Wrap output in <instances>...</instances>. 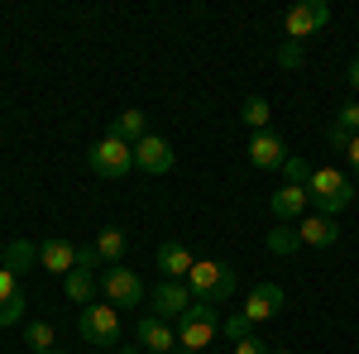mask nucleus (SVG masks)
Segmentation results:
<instances>
[{"instance_id": "obj_1", "label": "nucleus", "mask_w": 359, "mask_h": 354, "mask_svg": "<svg viewBox=\"0 0 359 354\" xmlns=\"http://www.w3.org/2000/svg\"><path fill=\"white\" fill-rule=\"evenodd\" d=\"M355 191L359 182L350 172H340V168H311V177H306V196H311L316 216H340L355 201Z\"/></svg>"}, {"instance_id": "obj_2", "label": "nucleus", "mask_w": 359, "mask_h": 354, "mask_svg": "<svg viewBox=\"0 0 359 354\" xmlns=\"http://www.w3.org/2000/svg\"><path fill=\"white\" fill-rule=\"evenodd\" d=\"M187 287H192V297H196V301H211V306H221V301L235 297L240 278H235V268H230V264H221V259H196L192 273H187Z\"/></svg>"}, {"instance_id": "obj_3", "label": "nucleus", "mask_w": 359, "mask_h": 354, "mask_svg": "<svg viewBox=\"0 0 359 354\" xmlns=\"http://www.w3.org/2000/svg\"><path fill=\"white\" fill-rule=\"evenodd\" d=\"M172 330H177V350L201 354L216 335H221V311H216L211 301H192V306L172 321Z\"/></svg>"}, {"instance_id": "obj_4", "label": "nucleus", "mask_w": 359, "mask_h": 354, "mask_svg": "<svg viewBox=\"0 0 359 354\" xmlns=\"http://www.w3.org/2000/svg\"><path fill=\"white\" fill-rule=\"evenodd\" d=\"M86 163H91V172H96V177L115 182V177H125V172L135 168V144H125V139L106 135V139H96V144H91Z\"/></svg>"}, {"instance_id": "obj_5", "label": "nucleus", "mask_w": 359, "mask_h": 354, "mask_svg": "<svg viewBox=\"0 0 359 354\" xmlns=\"http://www.w3.org/2000/svg\"><path fill=\"white\" fill-rule=\"evenodd\" d=\"M326 25H331V5H326V0H302V5H292V10L283 15L287 43H306L311 34H321Z\"/></svg>"}, {"instance_id": "obj_6", "label": "nucleus", "mask_w": 359, "mask_h": 354, "mask_svg": "<svg viewBox=\"0 0 359 354\" xmlns=\"http://www.w3.org/2000/svg\"><path fill=\"white\" fill-rule=\"evenodd\" d=\"M86 345H120V311L111 301H91L82 306V321H77Z\"/></svg>"}, {"instance_id": "obj_7", "label": "nucleus", "mask_w": 359, "mask_h": 354, "mask_svg": "<svg viewBox=\"0 0 359 354\" xmlns=\"http://www.w3.org/2000/svg\"><path fill=\"white\" fill-rule=\"evenodd\" d=\"M101 292H106V301L120 311V306H139V301H144V282L135 278V268L115 264V268L101 273Z\"/></svg>"}, {"instance_id": "obj_8", "label": "nucleus", "mask_w": 359, "mask_h": 354, "mask_svg": "<svg viewBox=\"0 0 359 354\" xmlns=\"http://www.w3.org/2000/svg\"><path fill=\"white\" fill-rule=\"evenodd\" d=\"M192 287L187 282H172V278H163L158 287H154V297H149V316H158V321H177L187 306H192Z\"/></svg>"}, {"instance_id": "obj_9", "label": "nucleus", "mask_w": 359, "mask_h": 354, "mask_svg": "<svg viewBox=\"0 0 359 354\" xmlns=\"http://www.w3.org/2000/svg\"><path fill=\"white\" fill-rule=\"evenodd\" d=\"M172 163H177V154H172V144H168L163 135H149L135 144V168L139 172H149V177H163V172H172Z\"/></svg>"}, {"instance_id": "obj_10", "label": "nucleus", "mask_w": 359, "mask_h": 354, "mask_svg": "<svg viewBox=\"0 0 359 354\" xmlns=\"http://www.w3.org/2000/svg\"><path fill=\"white\" fill-rule=\"evenodd\" d=\"M135 345H139V350H149V354H172V350H177V330H172V321H158V316H139Z\"/></svg>"}, {"instance_id": "obj_11", "label": "nucleus", "mask_w": 359, "mask_h": 354, "mask_svg": "<svg viewBox=\"0 0 359 354\" xmlns=\"http://www.w3.org/2000/svg\"><path fill=\"white\" fill-rule=\"evenodd\" d=\"M249 163L254 168H264V172H273V168H283L292 154H287V144H283V135H273V130H264V135H254L249 139Z\"/></svg>"}, {"instance_id": "obj_12", "label": "nucleus", "mask_w": 359, "mask_h": 354, "mask_svg": "<svg viewBox=\"0 0 359 354\" xmlns=\"http://www.w3.org/2000/svg\"><path fill=\"white\" fill-rule=\"evenodd\" d=\"M283 306H287L283 287H278V282H259V287L245 297V316H249V326H259V321H273Z\"/></svg>"}, {"instance_id": "obj_13", "label": "nucleus", "mask_w": 359, "mask_h": 354, "mask_svg": "<svg viewBox=\"0 0 359 354\" xmlns=\"http://www.w3.org/2000/svg\"><path fill=\"white\" fill-rule=\"evenodd\" d=\"M306 206H311V196H306V187H297V182H287V187H278L273 196H269V211L278 216V225H287V220H302Z\"/></svg>"}, {"instance_id": "obj_14", "label": "nucleus", "mask_w": 359, "mask_h": 354, "mask_svg": "<svg viewBox=\"0 0 359 354\" xmlns=\"http://www.w3.org/2000/svg\"><path fill=\"white\" fill-rule=\"evenodd\" d=\"M25 287H20V278L10 268H0V326H15V321H25Z\"/></svg>"}, {"instance_id": "obj_15", "label": "nucleus", "mask_w": 359, "mask_h": 354, "mask_svg": "<svg viewBox=\"0 0 359 354\" xmlns=\"http://www.w3.org/2000/svg\"><path fill=\"white\" fill-rule=\"evenodd\" d=\"M192 249L182 245V240H168V245H158V268H163V278H172V282H187V273H192Z\"/></svg>"}, {"instance_id": "obj_16", "label": "nucleus", "mask_w": 359, "mask_h": 354, "mask_svg": "<svg viewBox=\"0 0 359 354\" xmlns=\"http://www.w3.org/2000/svg\"><path fill=\"white\" fill-rule=\"evenodd\" d=\"M297 240H302V245H311V249H331L335 240H340V225H335V216H302Z\"/></svg>"}, {"instance_id": "obj_17", "label": "nucleus", "mask_w": 359, "mask_h": 354, "mask_svg": "<svg viewBox=\"0 0 359 354\" xmlns=\"http://www.w3.org/2000/svg\"><path fill=\"white\" fill-rule=\"evenodd\" d=\"M39 268L67 278V273L77 268V245H67V240H43V245H39Z\"/></svg>"}, {"instance_id": "obj_18", "label": "nucleus", "mask_w": 359, "mask_h": 354, "mask_svg": "<svg viewBox=\"0 0 359 354\" xmlns=\"http://www.w3.org/2000/svg\"><path fill=\"white\" fill-rule=\"evenodd\" d=\"M62 292H67V301H77V306H91L96 292H101V278H96L91 268H72L67 278H62Z\"/></svg>"}, {"instance_id": "obj_19", "label": "nucleus", "mask_w": 359, "mask_h": 354, "mask_svg": "<svg viewBox=\"0 0 359 354\" xmlns=\"http://www.w3.org/2000/svg\"><path fill=\"white\" fill-rule=\"evenodd\" d=\"M111 135L115 139H125V144H139V139H149V115H144V110H120V115H115V125H111Z\"/></svg>"}, {"instance_id": "obj_20", "label": "nucleus", "mask_w": 359, "mask_h": 354, "mask_svg": "<svg viewBox=\"0 0 359 354\" xmlns=\"http://www.w3.org/2000/svg\"><path fill=\"white\" fill-rule=\"evenodd\" d=\"M0 268H10L15 278H20V273H34V268H39V245H34V240H15V245H5V264H0Z\"/></svg>"}, {"instance_id": "obj_21", "label": "nucleus", "mask_w": 359, "mask_h": 354, "mask_svg": "<svg viewBox=\"0 0 359 354\" xmlns=\"http://www.w3.org/2000/svg\"><path fill=\"white\" fill-rule=\"evenodd\" d=\"M125 230H120V225H106V230H101V235H96V254H101V264H106V268H115V264H125Z\"/></svg>"}, {"instance_id": "obj_22", "label": "nucleus", "mask_w": 359, "mask_h": 354, "mask_svg": "<svg viewBox=\"0 0 359 354\" xmlns=\"http://www.w3.org/2000/svg\"><path fill=\"white\" fill-rule=\"evenodd\" d=\"M269 120H273V106H269L264 96H249V101H245V125L254 130V135H264Z\"/></svg>"}, {"instance_id": "obj_23", "label": "nucleus", "mask_w": 359, "mask_h": 354, "mask_svg": "<svg viewBox=\"0 0 359 354\" xmlns=\"http://www.w3.org/2000/svg\"><path fill=\"white\" fill-rule=\"evenodd\" d=\"M25 345H29L34 354H48V350H53V326H48V321H29Z\"/></svg>"}, {"instance_id": "obj_24", "label": "nucleus", "mask_w": 359, "mask_h": 354, "mask_svg": "<svg viewBox=\"0 0 359 354\" xmlns=\"http://www.w3.org/2000/svg\"><path fill=\"white\" fill-rule=\"evenodd\" d=\"M269 249L287 259V254H297V249H302V240H297V230H292V225H278V230H269Z\"/></svg>"}, {"instance_id": "obj_25", "label": "nucleus", "mask_w": 359, "mask_h": 354, "mask_svg": "<svg viewBox=\"0 0 359 354\" xmlns=\"http://www.w3.org/2000/svg\"><path fill=\"white\" fill-rule=\"evenodd\" d=\"M221 335L230 340V345H240V340H249V335H254V326H249V316L240 311V316H225V321H221Z\"/></svg>"}, {"instance_id": "obj_26", "label": "nucleus", "mask_w": 359, "mask_h": 354, "mask_svg": "<svg viewBox=\"0 0 359 354\" xmlns=\"http://www.w3.org/2000/svg\"><path fill=\"white\" fill-rule=\"evenodd\" d=\"M335 125H340L345 135H359V101H350V106L335 110Z\"/></svg>"}, {"instance_id": "obj_27", "label": "nucleus", "mask_w": 359, "mask_h": 354, "mask_svg": "<svg viewBox=\"0 0 359 354\" xmlns=\"http://www.w3.org/2000/svg\"><path fill=\"white\" fill-rule=\"evenodd\" d=\"M283 172H287V182H297V187H306V177H311V163H306V158H297V154H292V158H287V163H283Z\"/></svg>"}, {"instance_id": "obj_28", "label": "nucleus", "mask_w": 359, "mask_h": 354, "mask_svg": "<svg viewBox=\"0 0 359 354\" xmlns=\"http://www.w3.org/2000/svg\"><path fill=\"white\" fill-rule=\"evenodd\" d=\"M278 67H287V72L302 67V43H287V39H283V48H278Z\"/></svg>"}, {"instance_id": "obj_29", "label": "nucleus", "mask_w": 359, "mask_h": 354, "mask_svg": "<svg viewBox=\"0 0 359 354\" xmlns=\"http://www.w3.org/2000/svg\"><path fill=\"white\" fill-rule=\"evenodd\" d=\"M77 268H106V264H101V254H96V245H77Z\"/></svg>"}, {"instance_id": "obj_30", "label": "nucleus", "mask_w": 359, "mask_h": 354, "mask_svg": "<svg viewBox=\"0 0 359 354\" xmlns=\"http://www.w3.org/2000/svg\"><path fill=\"white\" fill-rule=\"evenodd\" d=\"M230 354H273L259 335H249V340H240V345H230Z\"/></svg>"}, {"instance_id": "obj_31", "label": "nucleus", "mask_w": 359, "mask_h": 354, "mask_svg": "<svg viewBox=\"0 0 359 354\" xmlns=\"http://www.w3.org/2000/svg\"><path fill=\"white\" fill-rule=\"evenodd\" d=\"M350 139H355V135H345L340 125H331V135H326V144H331L335 154H345V149H350Z\"/></svg>"}, {"instance_id": "obj_32", "label": "nucleus", "mask_w": 359, "mask_h": 354, "mask_svg": "<svg viewBox=\"0 0 359 354\" xmlns=\"http://www.w3.org/2000/svg\"><path fill=\"white\" fill-rule=\"evenodd\" d=\"M345 158H350V168H355V172H359V135L350 139V149H345Z\"/></svg>"}, {"instance_id": "obj_33", "label": "nucleus", "mask_w": 359, "mask_h": 354, "mask_svg": "<svg viewBox=\"0 0 359 354\" xmlns=\"http://www.w3.org/2000/svg\"><path fill=\"white\" fill-rule=\"evenodd\" d=\"M345 82H350V86H355V91H359V57H355V62H350V77H345Z\"/></svg>"}, {"instance_id": "obj_34", "label": "nucleus", "mask_w": 359, "mask_h": 354, "mask_svg": "<svg viewBox=\"0 0 359 354\" xmlns=\"http://www.w3.org/2000/svg\"><path fill=\"white\" fill-rule=\"evenodd\" d=\"M0 264H5V245H0Z\"/></svg>"}, {"instance_id": "obj_35", "label": "nucleus", "mask_w": 359, "mask_h": 354, "mask_svg": "<svg viewBox=\"0 0 359 354\" xmlns=\"http://www.w3.org/2000/svg\"><path fill=\"white\" fill-rule=\"evenodd\" d=\"M273 354H292V350H273Z\"/></svg>"}, {"instance_id": "obj_36", "label": "nucleus", "mask_w": 359, "mask_h": 354, "mask_svg": "<svg viewBox=\"0 0 359 354\" xmlns=\"http://www.w3.org/2000/svg\"><path fill=\"white\" fill-rule=\"evenodd\" d=\"M172 354H187V350H172Z\"/></svg>"}, {"instance_id": "obj_37", "label": "nucleus", "mask_w": 359, "mask_h": 354, "mask_svg": "<svg viewBox=\"0 0 359 354\" xmlns=\"http://www.w3.org/2000/svg\"><path fill=\"white\" fill-rule=\"evenodd\" d=\"M48 354H57V350H48Z\"/></svg>"}]
</instances>
